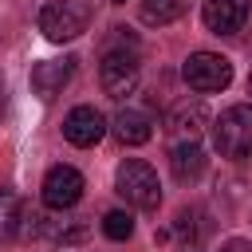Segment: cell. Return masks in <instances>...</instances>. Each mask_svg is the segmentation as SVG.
Here are the masks:
<instances>
[{"label": "cell", "instance_id": "6da1fadb", "mask_svg": "<svg viewBox=\"0 0 252 252\" xmlns=\"http://www.w3.org/2000/svg\"><path fill=\"white\" fill-rule=\"evenodd\" d=\"M114 189H118V197H122L126 205H134V209H158V205H161V181H158L154 165L142 161V158H126V161L118 165Z\"/></svg>", "mask_w": 252, "mask_h": 252}, {"label": "cell", "instance_id": "7a4b0ae2", "mask_svg": "<svg viewBox=\"0 0 252 252\" xmlns=\"http://www.w3.org/2000/svg\"><path fill=\"white\" fill-rule=\"evenodd\" d=\"M138 71H142L138 47H134V43L126 47V39H118V43H110V47L102 51L98 83H102V91H106L110 98H126V94L138 87Z\"/></svg>", "mask_w": 252, "mask_h": 252}, {"label": "cell", "instance_id": "3957f363", "mask_svg": "<svg viewBox=\"0 0 252 252\" xmlns=\"http://www.w3.org/2000/svg\"><path fill=\"white\" fill-rule=\"evenodd\" d=\"M213 146L220 158H248L252 154V102H236L220 110L213 122Z\"/></svg>", "mask_w": 252, "mask_h": 252}, {"label": "cell", "instance_id": "277c9868", "mask_svg": "<svg viewBox=\"0 0 252 252\" xmlns=\"http://www.w3.org/2000/svg\"><path fill=\"white\" fill-rule=\"evenodd\" d=\"M87 20H91V12H87L83 0H47L39 8V32L51 43H67V39L83 35Z\"/></svg>", "mask_w": 252, "mask_h": 252}, {"label": "cell", "instance_id": "5b68a950", "mask_svg": "<svg viewBox=\"0 0 252 252\" xmlns=\"http://www.w3.org/2000/svg\"><path fill=\"white\" fill-rule=\"evenodd\" d=\"M181 75H185V83H189L193 91L213 94V91H224V87L232 83V63H228L224 55H217V51H193V55L185 59Z\"/></svg>", "mask_w": 252, "mask_h": 252}, {"label": "cell", "instance_id": "8992f818", "mask_svg": "<svg viewBox=\"0 0 252 252\" xmlns=\"http://www.w3.org/2000/svg\"><path fill=\"white\" fill-rule=\"evenodd\" d=\"M39 193H43V205L47 209H59L63 213V209L79 205V197H83V173L75 165H51Z\"/></svg>", "mask_w": 252, "mask_h": 252}, {"label": "cell", "instance_id": "52a82bcc", "mask_svg": "<svg viewBox=\"0 0 252 252\" xmlns=\"http://www.w3.org/2000/svg\"><path fill=\"white\" fill-rule=\"evenodd\" d=\"M201 20L213 35H232L248 24V0H205Z\"/></svg>", "mask_w": 252, "mask_h": 252}, {"label": "cell", "instance_id": "ba28073f", "mask_svg": "<svg viewBox=\"0 0 252 252\" xmlns=\"http://www.w3.org/2000/svg\"><path fill=\"white\" fill-rule=\"evenodd\" d=\"M102 134H106V118H102L94 106H75V110L63 118V138H67L71 146H79V150L94 146Z\"/></svg>", "mask_w": 252, "mask_h": 252}, {"label": "cell", "instance_id": "9c48e42d", "mask_svg": "<svg viewBox=\"0 0 252 252\" xmlns=\"http://www.w3.org/2000/svg\"><path fill=\"white\" fill-rule=\"evenodd\" d=\"M71 75H75V59H71V55H63V59H43V63L32 67V91H35L43 102H51V98L67 87Z\"/></svg>", "mask_w": 252, "mask_h": 252}, {"label": "cell", "instance_id": "30bf717a", "mask_svg": "<svg viewBox=\"0 0 252 252\" xmlns=\"http://www.w3.org/2000/svg\"><path fill=\"white\" fill-rule=\"evenodd\" d=\"M114 138L122 146H146L154 138V118L150 110H138V106H122L114 114Z\"/></svg>", "mask_w": 252, "mask_h": 252}, {"label": "cell", "instance_id": "8fae6325", "mask_svg": "<svg viewBox=\"0 0 252 252\" xmlns=\"http://www.w3.org/2000/svg\"><path fill=\"white\" fill-rule=\"evenodd\" d=\"M205 126H209V110H205V102H177V106L169 110V130H173L181 142H193Z\"/></svg>", "mask_w": 252, "mask_h": 252}, {"label": "cell", "instance_id": "7c38bea8", "mask_svg": "<svg viewBox=\"0 0 252 252\" xmlns=\"http://www.w3.org/2000/svg\"><path fill=\"white\" fill-rule=\"evenodd\" d=\"M169 165H173L177 181H197L205 173V150L197 142H177L173 154H169Z\"/></svg>", "mask_w": 252, "mask_h": 252}, {"label": "cell", "instance_id": "4fadbf2b", "mask_svg": "<svg viewBox=\"0 0 252 252\" xmlns=\"http://www.w3.org/2000/svg\"><path fill=\"white\" fill-rule=\"evenodd\" d=\"M20 220H24V205L12 189H0V240H12L20 232Z\"/></svg>", "mask_w": 252, "mask_h": 252}, {"label": "cell", "instance_id": "5bb4252c", "mask_svg": "<svg viewBox=\"0 0 252 252\" xmlns=\"http://www.w3.org/2000/svg\"><path fill=\"white\" fill-rule=\"evenodd\" d=\"M185 12V0H142V20L150 28H165Z\"/></svg>", "mask_w": 252, "mask_h": 252}, {"label": "cell", "instance_id": "9a60e30c", "mask_svg": "<svg viewBox=\"0 0 252 252\" xmlns=\"http://www.w3.org/2000/svg\"><path fill=\"white\" fill-rule=\"evenodd\" d=\"M102 232H106L110 240H130V236H134V217L122 213V209H110V213L102 217Z\"/></svg>", "mask_w": 252, "mask_h": 252}, {"label": "cell", "instance_id": "2e32d148", "mask_svg": "<svg viewBox=\"0 0 252 252\" xmlns=\"http://www.w3.org/2000/svg\"><path fill=\"white\" fill-rule=\"evenodd\" d=\"M220 252H252V240L232 236V240H224V244H220Z\"/></svg>", "mask_w": 252, "mask_h": 252}, {"label": "cell", "instance_id": "e0dca14e", "mask_svg": "<svg viewBox=\"0 0 252 252\" xmlns=\"http://www.w3.org/2000/svg\"><path fill=\"white\" fill-rule=\"evenodd\" d=\"M0 110H4V79H0Z\"/></svg>", "mask_w": 252, "mask_h": 252}, {"label": "cell", "instance_id": "ac0fdd59", "mask_svg": "<svg viewBox=\"0 0 252 252\" xmlns=\"http://www.w3.org/2000/svg\"><path fill=\"white\" fill-rule=\"evenodd\" d=\"M248 94H252V75H248Z\"/></svg>", "mask_w": 252, "mask_h": 252}, {"label": "cell", "instance_id": "d6986e66", "mask_svg": "<svg viewBox=\"0 0 252 252\" xmlns=\"http://www.w3.org/2000/svg\"><path fill=\"white\" fill-rule=\"evenodd\" d=\"M110 4H126V0H110Z\"/></svg>", "mask_w": 252, "mask_h": 252}]
</instances>
